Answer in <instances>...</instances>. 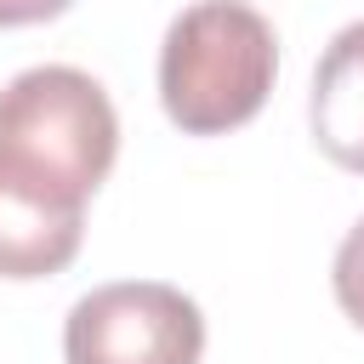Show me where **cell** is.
I'll return each mask as SVG.
<instances>
[{
    "label": "cell",
    "instance_id": "6da1fadb",
    "mask_svg": "<svg viewBox=\"0 0 364 364\" xmlns=\"http://www.w3.org/2000/svg\"><path fill=\"white\" fill-rule=\"evenodd\" d=\"M114 148L119 119L91 74L40 63L0 91V182L57 210H85L114 165Z\"/></svg>",
    "mask_w": 364,
    "mask_h": 364
},
{
    "label": "cell",
    "instance_id": "7a4b0ae2",
    "mask_svg": "<svg viewBox=\"0 0 364 364\" xmlns=\"http://www.w3.org/2000/svg\"><path fill=\"white\" fill-rule=\"evenodd\" d=\"M279 74L273 23L245 0H193L159 46V97L188 136L245 125Z\"/></svg>",
    "mask_w": 364,
    "mask_h": 364
},
{
    "label": "cell",
    "instance_id": "3957f363",
    "mask_svg": "<svg viewBox=\"0 0 364 364\" xmlns=\"http://www.w3.org/2000/svg\"><path fill=\"white\" fill-rule=\"evenodd\" d=\"M205 318L193 296L159 279L102 284L74 301L63 324L68 364H199Z\"/></svg>",
    "mask_w": 364,
    "mask_h": 364
},
{
    "label": "cell",
    "instance_id": "277c9868",
    "mask_svg": "<svg viewBox=\"0 0 364 364\" xmlns=\"http://www.w3.org/2000/svg\"><path fill=\"white\" fill-rule=\"evenodd\" d=\"M313 136L341 171H364V23H347L313 74Z\"/></svg>",
    "mask_w": 364,
    "mask_h": 364
},
{
    "label": "cell",
    "instance_id": "5b68a950",
    "mask_svg": "<svg viewBox=\"0 0 364 364\" xmlns=\"http://www.w3.org/2000/svg\"><path fill=\"white\" fill-rule=\"evenodd\" d=\"M85 210H57L11 182H0V279H46L74 262Z\"/></svg>",
    "mask_w": 364,
    "mask_h": 364
},
{
    "label": "cell",
    "instance_id": "8992f818",
    "mask_svg": "<svg viewBox=\"0 0 364 364\" xmlns=\"http://www.w3.org/2000/svg\"><path fill=\"white\" fill-rule=\"evenodd\" d=\"M336 301H341V313L364 330V216L353 222V233L341 239V250H336Z\"/></svg>",
    "mask_w": 364,
    "mask_h": 364
},
{
    "label": "cell",
    "instance_id": "52a82bcc",
    "mask_svg": "<svg viewBox=\"0 0 364 364\" xmlns=\"http://www.w3.org/2000/svg\"><path fill=\"white\" fill-rule=\"evenodd\" d=\"M74 0H0V23L11 28V23H46V17H57V11H68Z\"/></svg>",
    "mask_w": 364,
    "mask_h": 364
}]
</instances>
